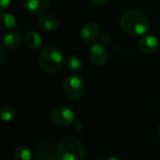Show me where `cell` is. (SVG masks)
Segmentation results:
<instances>
[{"instance_id": "obj_1", "label": "cell", "mask_w": 160, "mask_h": 160, "mask_svg": "<svg viewBox=\"0 0 160 160\" xmlns=\"http://www.w3.org/2000/svg\"><path fill=\"white\" fill-rule=\"evenodd\" d=\"M120 24L124 32L131 37L144 36L150 26L147 15L137 8L125 11L121 16Z\"/></svg>"}, {"instance_id": "obj_2", "label": "cell", "mask_w": 160, "mask_h": 160, "mask_svg": "<svg viewBox=\"0 0 160 160\" xmlns=\"http://www.w3.org/2000/svg\"><path fill=\"white\" fill-rule=\"evenodd\" d=\"M65 62L62 50L54 45H50L41 50L38 63L39 68L48 74H55L61 71Z\"/></svg>"}, {"instance_id": "obj_3", "label": "cell", "mask_w": 160, "mask_h": 160, "mask_svg": "<svg viewBox=\"0 0 160 160\" xmlns=\"http://www.w3.org/2000/svg\"><path fill=\"white\" fill-rule=\"evenodd\" d=\"M56 151L60 160H84L87 154L83 143L72 136L62 139L58 142Z\"/></svg>"}, {"instance_id": "obj_4", "label": "cell", "mask_w": 160, "mask_h": 160, "mask_svg": "<svg viewBox=\"0 0 160 160\" xmlns=\"http://www.w3.org/2000/svg\"><path fill=\"white\" fill-rule=\"evenodd\" d=\"M63 90L69 99L79 100L81 99L85 92L84 81L78 75L68 76L63 82Z\"/></svg>"}, {"instance_id": "obj_5", "label": "cell", "mask_w": 160, "mask_h": 160, "mask_svg": "<svg viewBox=\"0 0 160 160\" xmlns=\"http://www.w3.org/2000/svg\"><path fill=\"white\" fill-rule=\"evenodd\" d=\"M74 112L67 106H58L52 112V119L58 126H68L74 122Z\"/></svg>"}, {"instance_id": "obj_6", "label": "cell", "mask_w": 160, "mask_h": 160, "mask_svg": "<svg viewBox=\"0 0 160 160\" xmlns=\"http://www.w3.org/2000/svg\"><path fill=\"white\" fill-rule=\"evenodd\" d=\"M89 58L96 66H104L109 60V52L102 43H96L89 49Z\"/></svg>"}, {"instance_id": "obj_7", "label": "cell", "mask_w": 160, "mask_h": 160, "mask_svg": "<svg viewBox=\"0 0 160 160\" xmlns=\"http://www.w3.org/2000/svg\"><path fill=\"white\" fill-rule=\"evenodd\" d=\"M23 8L31 14H43L51 5V0H22Z\"/></svg>"}, {"instance_id": "obj_8", "label": "cell", "mask_w": 160, "mask_h": 160, "mask_svg": "<svg viewBox=\"0 0 160 160\" xmlns=\"http://www.w3.org/2000/svg\"><path fill=\"white\" fill-rule=\"evenodd\" d=\"M39 27L46 32H55L60 27V21L52 14H42L38 17Z\"/></svg>"}, {"instance_id": "obj_9", "label": "cell", "mask_w": 160, "mask_h": 160, "mask_svg": "<svg viewBox=\"0 0 160 160\" xmlns=\"http://www.w3.org/2000/svg\"><path fill=\"white\" fill-rule=\"evenodd\" d=\"M158 39L154 35H144L140 38L139 49L144 54L154 53L158 48Z\"/></svg>"}, {"instance_id": "obj_10", "label": "cell", "mask_w": 160, "mask_h": 160, "mask_svg": "<svg viewBox=\"0 0 160 160\" xmlns=\"http://www.w3.org/2000/svg\"><path fill=\"white\" fill-rule=\"evenodd\" d=\"M100 31L99 25L95 22H87L81 30L80 32V38L84 42H92L94 41Z\"/></svg>"}, {"instance_id": "obj_11", "label": "cell", "mask_w": 160, "mask_h": 160, "mask_svg": "<svg viewBox=\"0 0 160 160\" xmlns=\"http://www.w3.org/2000/svg\"><path fill=\"white\" fill-rule=\"evenodd\" d=\"M36 158L37 160H60L57 151L48 143H41L37 146Z\"/></svg>"}, {"instance_id": "obj_12", "label": "cell", "mask_w": 160, "mask_h": 160, "mask_svg": "<svg viewBox=\"0 0 160 160\" xmlns=\"http://www.w3.org/2000/svg\"><path fill=\"white\" fill-rule=\"evenodd\" d=\"M2 44L3 47L9 50L18 49L22 44V37L17 32H8L2 38Z\"/></svg>"}, {"instance_id": "obj_13", "label": "cell", "mask_w": 160, "mask_h": 160, "mask_svg": "<svg viewBox=\"0 0 160 160\" xmlns=\"http://www.w3.org/2000/svg\"><path fill=\"white\" fill-rule=\"evenodd\" d=\"M24 43L29 50L33 52H37L41 47L42 38L38 33H37L34 30H30L29 32H27V34L24 37Z\"/></svg>"}, {"instance_id": "obj_14", "label": "cell", "mask_w": 160, "mask_h": 160, "mask_svg": "<svg viewBox=\"0 0 160 160\" xmlns=\"http://www.w3.org/2000/svg\"><path fill=\"white\" fill-rule=\"evenodd\" d=\"M67 67L73 73H79L82 70V61L77 55H70L67 59Z\"/></svg>"}, {"instance_id": "obj_15", "label": "cell", "mask_w": 160, "mask_h": 160, "mask_svg": "<svg viewBox=\"0 0 160 160\" xmlns=\"http://www.w3.org/2000/svg\"><path fill=\"white\" fill-rule=\"evenodd\" d=\"M14 160H32V152L25 145H19L13 153Z\"/></svg>"}, {"instance_id": "obj_16", "label": "cell", "mask_w": 160, "mask_h": 160, "mask_svg": "<svg viewBox=\"0 0 160 160\" xmlns=\"http://www.w3.org/2000/svg\"><path fill=\"white\" fill-rule=\"evenodd\" d=\"M1 18V27L3 30H11L16 25V19L9 13L2 12Z\"/></svg>"}, {"instance_id": "obj_17", "label": "cell", "mask_w": 160, "mask_h": 160, "mask_svg": "<svg viewBox=\"0 0 160 160\" xmlns=\"http://www.w3.org/2000/svg\"><path fill=\"white\" fill-rule=\"evenodd\" d=\"M0 114H1V118L3 121H6V122H9L11 121L14 117H15V110L10 107V106H2L1 109H0Z\"/></svg>"}, {"instance_id": "obj_18", "label": "cell", "mask_w": 160, "mask_h": 160, "mask_svg": "<svg viewBox=\"0 0 160 160\" xmlns=\"http://www.w3.org/2000/svg\"><path fill=\"white\" fill-rule=\"evenodd\" d=\"M72 125H73L74 129H76L77 131H81L83 128V124L81 121H79V120H74Z\"/></svg>"}, {"instance_id": "obj_19", "label": "cell", "mask_w": 160, "mask_h": 160, "mask_svg": "<svg viewBox=\"0 0 160 160\" xmlns=\"http://www.w3.org/2000/svg\"><path fill=\"white\" fill-rule=\"evenodd\" d=\"M6 51L4 49V47L0 48V65H3L5 60H6Z\"/></svg>"}, {"instance_id": "obj_20", "label": "cell", "mask_w": 160, "mask_h": 160, "mask_svg": "<svg viewBox=\"0 0 160 160\" xmlns=\"http://www.w3.org/2000/svg\"><path fill=\"white\" fill-rule=\"evenodd\" d=\"M9 5H10V0H0V7L2 10L6 9Z\"/></svg>"}, {"instance_id": "obj_21", "label": "cell", "mask_w": 160, "mask_h": 160, "mask_svg": "<svg viewBox=\"0 0 160 160\" xmlns=\"http://www.w3.org/2000/svg\"><path fill=\"white\" fill-rule=\"evenodd\" d=\"M109 0H90L91 3H93L96 6H103L108 3Z\"/></svg>"}, {"instance_id": "obj_22", "label": "cell", "mask_w": 160, "mask_h": 160, "mask_svg": "<svg viewBox=\"0 0 160 160\" xmlns=\"http://www.w3.org/2000/svg\"><path fill=\"white\" fill-rule=\"evenodd\" d=\"M110 40H111V36H110L109 34H107V33L104 34V35L102 36V38H101V41H102L103 43H105V44L109 43Z\"/></svg>"}, {"instance_id": "obj_23", "label": "cell", "mask_w": 160, "mask_h": 160, "mask_svg": "<svg viewBox=\"0 0 160 160\" xmlns=\"http://www.w3.org/2000/svg\"><path fill=\"white\" fill-rule=\"evenodd\" d=\"M108 160H123V159H122V158H117V157H113V158H109Z\"/></svg>"}, {"instance_id": "obj_24", "label": "cell", "mask_w": 160, "mask_h": 160, "mask_svg": "<svg viewBox=\"0 0 160 160\" xmlns=\"http://www.w3.org/2000/svg\"><path fill=\"white\" fill-rule=\"evenodd\" d=\"M158 135H159L160 137V124L159 126H158Z\"/></svg>"}, {"instance_id": "obj_25", "label": "cell", "mask_w": 160, "mask_h": 160, "mask_svg": "<svg viewBox=\"0 0 160 160\" xmlns=\"http://www.w3.org/2000/svg\"><path fill=\"white\" fill-rule=\"evenodd\" d=\"M98 160H102V159H98Z\"/></svg>"}]
</instances>
